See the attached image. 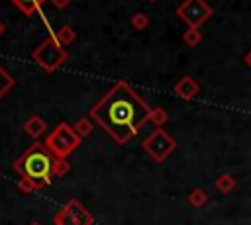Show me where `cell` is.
I'll return each instance as SVG.
<instances>
[{
  "instance_id": "15",
  "label": "cell",
  "mask_w": 251,
  "mask_h": 225,
  "mask_svg": "<svg viewBox=\"0 0 251 225\" xmlns=\"http://www.w3.org/2000/svg\"><path fill=\"white\" fill-rule=\"evenodd\" d=\"M167 119H169V115H167V112L161 106H155V108L149 110V121H153L157 127H161Z\"/></svg>"
},
{
  "instance_id": "3",
  "label": "cell",
  "mask_w": 251,
  "mask_h": 225,
  "mask_svg": "<svg viewBox=\"0 0 251 225\" xmlns=\"http://www.w3.org/2000/svg\"><path fill=\"white\" fill-rule=\"evenodd\" d=\"M82 137L75 131V127H71L69 123H59L47 137H45V147L47 151L55 157V158H67L78 145H80Z\"/></svg>"
},
{
  "instance_id": "11",
  "label": "cell",
  "mask_w": 251,
  "mask_h": 225,
  "mask_svg": "<svg viewBox=\"0 0 251 225\" xmlns=\"http://www.w3.org/2000/svg\"><path fill=\"white\" fill-rule=\"evenodd\" d=\"M25 16H31V14H35V12H39L41 10V4L45 2V0H12Z\"/></svg>"
},
{
  "instance_id": "8",
  "label": "cell",
  "mask_w": 251,
  "mask_h": 225,
  "mask_svg": "<svg viewBox=\"0 0 251 225\" xmlns=\"http://www.w3.org/2000/svg\"><path fill=\"white\" fill-rule=\"evenodd\" d=\"M198 90H200V86H198V82L192 76H182L175 84V94L180 96L182 100H192L198 94Z\"/></svg>"
},
{
  "instance_id": "24",
  "label": "cell",
  "mask_w": 251,
  "mask_h": 225,
  "mask_svg": "<svg viewBox=\"0 0 251 225\" xmlns=\"http://www.w3.org/2000/svg\"><path fill=\"white\" fill-rule=\"evenodd\" d=\"M147 2H157V0H147Z\"/></svg>"
},
{
  "instance_id": "21",
  "label": "cell",
  "mask_w": 251,
  "mask_h": 225,
  "mask_svg": "<svg viewBox=\"0 0 251 225\" xmlns=\"http://www.w3.org/2000/svg\"><path fill=\"white\" fill-rule=\"evenodd\" d=\"M51 2L55 4V8H59V10H61V8H65V6H67L71 0H51Z\"/></svg>"
},
{
  "instance_id": "17",
  "label": "cell",
  "mask_w": 251,
  "mask_h": 225,
  "mask_svg": "<svg viewBox=\"0 0 251 225\" xmlns=\"http://www.w3.org/2000/svg\"><path fill=\"white\" fill-rule=\"evenodd\" d=\"M73 127H75V131H76L80 137H86V135L92 133V119H90V117H80Z\"/></svg>"
},
{
  "instance_id": "2",
  "label": "cell",
  "mask_w": 251,
  "mask_h": 225,
  "mask_svg": "<svg viewBox=\"0 0 251 225\" xmlns=\"http://www.w3.org/2000/svg\"><path fill=\"white\" fill-rule=\"evenodd\" d=\"M53 160L55 157L47 151L43 143H33L14 162V170L20 174V178H29L39 186H45L53 176Z\"/></svg>"
},
{
  "instance_id": "25",
  "label": "cell",
  "mask_w": 251,
  "mask_h": 225,
  "mask_svg": "<svg viewBox=\"0 0 251 225\" xmlns=\"http://www.w3.org/2000/svg\"><path fill=\"white\" fill-rule=\"evenodd\" d=\"M29 225H39V223H29Z\"/></svg>"
},
{
  "instance_id": "5",
  "label": "cell",
  "mask_w": 251,
  "mask_h": 225,
  "mask_svg": "<svg viewBox=\"0 0 251 225\" xmlns=\"http://www.w3.org/2000/svg\"><path fill=\"white\" fill-rule=\"evenodd\" d=\"M55 225H92L94 215L78 202V200H69L53 217Z\"/></svg>"
},
{
  "instance_id": "7",
  "label": "cell",
  "mask_w": 251,
  "mask_h": 225,
  "mask_svg": "<svg viewBox=\"0 0 251 225\" xmlns=\"http://www.w3.org/2000/svg\"><path fill=\"white\" fill-rule=\"evenodd\" d=\"M212 12L214 10L204 0H184L176 8V16L180 20H184L188 23V27H196V29L212 16Z\"/></svg>"
},
{
  "instance_id": "22",
  "label": "cell",
  "mask_w": 251,
  "mask_h": 225,
  "mask_svg": "<svg viewBox=\"0 0 251 225\" xmlns=\"http://www.w3.org/2000/svg\"><path fill=\"white\" fill-rule=\"evenodd\" d=\"M243 61H245V65H247V67L251 68V49H249V51L245 53V57H243Z\"/></svg>"
},
{
  "instance_id": "19",
  "label": "cell",
  "mask_w": 251,
  "mask_h": 225,
  "mask_svg": "<svg viewBox=\"0 0 251 225\" xmlns=\"http://www.w3.org/2000/svg\"><path fill=\"white\" fill-rule=\"evenodd\" d=\"M71 170L67 158H55L53 160V176H65Z\"/></svg>"
},
{
  "instance_id": "6",
  "label": "cell",
  "mask_w": 251,
  "mask_h": 225,
  "mask_svg": "<svg viewBox=\"0 0 251 225\" xmlns=\"http://www.w3.org/2000/svg\"><path fill=\"white\" fill-rule=\"evenodd\" d=\"M175 147H176V141H175L165 129H161V127H157V129L143 141V149H145L147 155H149L153 160H157V162H163V160L175 151Z\"/></svg>"
},
{
  "instance_id": "9",
  "label": "cell",
  "mask_w": 251,
  "mask_h": 225,
  "mask_svg": "<svg viewBox=\"0 0 251 225\" xmlns=\"http://www.w3.org/2000/svg\"><path fill=\"white\" fill-rule=\"evenodd\" d=\"M24 131L31 137V139H39L41 135H45L47 131V121L41 115H29L27 121L24 123Z\"/></svg>"
},
{
  "instance_id": "23",
  "label": "cell",
  "mask_w": 251,
  "mask_h": 225,
  "mask_svg": "<svg viewBox=\"0 0 251 225\" xmlns=\"http://www.w3.org/2000/svg\"><path fill=\"white\" fill-rule=\"evenodd\" d=\"M4 31H6V25H4V23H2V22H0V35H2V33H4Z\"/></svg>"
},
{
  "instance_id": "20",
  "label": "cell",
  "mask_w": 251,
  "mask_h": 225,
  "mask_svg": "<svg viewBox=\"0 0 251 225\" xmlns=\"http://www.w3.org/2000/svg\"><path fill=\"white\" fill-rule=\"evenodd\" d=\"M39 188H43V186H39L37 182L29 180V178H20V182H18V190H20V192H24V194L35 192V190H39Z\"/></svg>"
},
{
  "instance_id": "1",
  "label": "cell",
  "mask_w": 251,
  "mask_h": 225,
  "mask_svg": "<svg viewBox=\"0 0 251 225\" xmlns=\"http://www.w3.org/2000/svg\"><path fill=\"white\" fill-rule=\"evenodd\" d=\"M149 106L124 80L116 82L108 94L94 104L90 119H94L116 143L124 145L137 135L141 125L149 119Z\"/></svg>"
},
{
  "instance_id": "14",
  "label": "cell",
  "mask_w": 251,
  "mask_h": 225,
  "mask_svg": "<svg viewBox=\"0 0 251 225\" xmlns=\"http://www.w3.org/2000/svg\"><path fill=\"white\" fill-rule=\"evenodd\" d=\"M182 41H184L188 47H196V45L202 41V33H200V29H196V27H188V29L182 33Z\"/></svg>"
},
{
  "instance_id": "10",
  "label": "cell",
  "mask_w": 251,
  "mask_h": 225,
  "mask_svg": "<svg viewBox=\"0 0 251 225\" xmlns=\"http://www.w3.org/2000/svg\"><path fill=\"white\" fill-rule=\"evenodd\" d=\"M53 37L65 47V45H71V43L76 39V33H75V29H73L71 25H61V27L53 33Z\"/></svg>"
},
{
  "instance_id": "4",
  "label": "cell",
  "mask_w": 251,
  "mask_h": 225,
  "mask_svg": "<svg viewBox=\"0 0 251 225\" xmlns=\"http://www.w3.org/2000/svg\"><path fill=\"white\" fill-rule=\"evenodd\" d=\"M33 61L47 72H55V68H59L67 59H69V53L67 49L51 35L47 39H43L31 53Z\"/></svg>"
},
{
  "instance_id": "13",
  "label": "cell",
  "mask_w": 251,
  "mask_h": 225,
  "mask_svg": "<svg viewBox=\"0 0 251 225\" xmlns=\"http://www.w3.org/2000/svg\"><path fill=\"white\" fill-rule=\"evenodd\" d=\"M216 188H218L222 194H227V192H231V190L235 188V178L229 176V174H222V176H218V180H216Z\"/></svg>"
},
{
  "instance_id": "16",
  "label": "cell",
  "mask_w": 251,
  "mask_h": 225,
  "mask_svg": "<svg viewBox=\"0 0 251 225\" xmlns=\"http://www.w3.org/2000/svg\"><path fill=\"white\" fill-rule=\"evenodd\" d=\"M206 202H208V196H206V192L200 190V188H194V190L188 194V203L194 205V207H202Z\"/></svg>"
},
{
  "instance_id": "18",
  "label": "cell",
  "mask_w": 251,
  "mask_h": 225,
  "mask_svg": "<svg viewBox=\"0 0 251 225\" xmlns=\"http://www.w3.org/2000/svg\"><path fill=\"white\" fill-rule=\"evenodd\" d=\"M131 25H133L137 31L145 29V27L149 25V16H147V14H143V12L133 14V16H131Z\"/></svg>"
},
{
  "instance_id": "12",
  "label": "cell",
  "mask_w": 251,
  "mask_h": 225,
  "mask_svg": "<svg viewBox=\"0 0 251 225\" xmlns=\"http://www.w3.org/2000/svg\"><path fill=\"white\" fill-rule=\"evenodd\" d=\"M16 86V80H14V76L0 65V100H2V96L4 94H8L12 88Z\"/></svg>"
}]
</instances>
